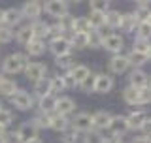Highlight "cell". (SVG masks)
<instances>
[{"label":"cell","mask_w":151,"mask_h":143,"mask_svg":"<svg viewBox=\"0 0 151 143\" xmlns=\"http://www.w3.org/2000/svg\"><path fill=\"white\" fill-rule=\"evenodd\" d=\"M28 62L30 60H28L27 53H12L2 60V72L4 74H9V75L21 74V72H25Z\"/></svg>","instance_id":"6da1fadb"},{"label":"cell","mask_w":151,"mask_h":143,"mask_svg":"<svg viewBox=\"0 0 151 143\" xmlns=\"http://www.w3.org/2000/svg\"><path fill=\"white\" fill-rule=\"evenodd\" d=\"M47 51L57 59V56H63V55H70L74 51V47L68 36H55L47 40Z\"/></svg>","instance_id":"7a4b0ae2"},{"label":"cell","mask_w":151,"mask_h":143,"mask_svg":"<svg viewBox=\"0 0 151 143\" xmlns=\"http://www.w3.org/2000/svg\"><path fill=\"white\" fill-rule=\"evenodd\" d=\"M9 104L17 109V111H30L36 106V98L32 96V92H28L25 89H19L12 98H9Z\"/></svg>","instance_id":"3957f363"},{"label":"cell","mask_w":151,"mask_h":143,"mask_svg":"<svg viewBox=\"0 0 151 143\" xmlns=\"http://www.w3.org/2000/svg\"><path fill=\"white\" fill-rule=\"evenodd\" d=\"M102 49L108 51L110 55H121L125 49V36L117 34V32H110V34L104 36L102 41Z\"/></svg>","instance_id":"277c9868"},{"label":"cell","mask_w":151,"mask_h":143,"mask_svg":"<svg viewBox=\"0 0 151 143\" xmlns=\"http://www.w3.org/2000/svg\"><path fill=\"white\" fill-rule=\"evenodd\" d=\"M44 13L53 17L55 21H59V19H63L64 15L70 13V2H66V0H49V2L44 4Z\"/></svg>","instance_id":"5b68a950"},{"label":"cell","mask_w":151,"mask_h":143,"mask_svg":"<svg viewBox=\"0 0 151 143\" xmlns=\"http://www.w3.org/2000/svg\"><path fill=\"white\" fill-rule=\"evenodd\" d=\"M70 122H72V128L78 130L79 134H87V132L93 130V113L79 111L70 119Z\"/></svg>","instance_id":"8992f818"},{"label":"cell","mask_w":151,"mask_h":143,"mask_svg":"<svg viewBox=\"0 0 151 143\" xmlns=\"http://www.w3.org/2000/svg\"><path fill=\"white\" fill-rule=\"evenodd\" d=\"M108 70H110V75H123L127 72H130V64L127 60V55H111L110 60H108Z\"/></svg>","instance_id":"52a82bcc"},{"label":"cell","mask_w":151,"mask_h":143,"mask_svg":"<svg viewBox=\"0 0 151 143\" xmlns=\"http://www.w3.org/2000/svg\"><path fill=\"white\" fill-rule=\"evenodd\" d=\"M47 72H49V68H47V64H44V62H28L23 74H25V77L28 81L38 83V81H42L44 77H47Z\"/></svg>","instance_id":"ba28073f"},{"label":"cell","mask_w":151,"mask_h":143,"mask_svg":"<svg viewBox=\"0 0 151 143\" xmlns=\"http://www.w3.org/2000/svg\"><path fill=\"white\" fill-rule=\"evenodd\" d=\"M21 13H23V19H28V21H38L44 13V4L38 2V0H28L21 6Z\"/></svg>","instance_id":"9c48e42d"},{"label":"cell","mask_w":151,"mask_h":143,"mask_svg":"<svg viewBox=\"0 0 151 143\" xmlns=\"http://www.w3.org/2000/svg\"><path fill=\"white\" fill-rule=\"evenodd\" d=\"M76 100L72 96H57V104H55V113L57 115H63V117H68L76 113Z\"/></svg>","instance_id":"30bf717a"},{"label":"cell","mask_w":151,"mask_h":143,"mask_svg":"<svg viewBox=\"0 0 151 143\" xmlns=\"http://www.w3.org/2000/svg\"><path fill=\"white\" fill-rule=\"evenodd\" d=\"M129 87H134V89H145L149 85V74L145 72L144 68H138V70H130L129 72Z\"/></svg>","instance_id":"8fae6325"},{"label":"cell","mask_w":151,"mask_h":143,"mask_svg":"<svg viewBox=\"0 0 151 143\" xmlns=\"http://www.w3.org/2000/svg\"><path fill=\"white\" fill-rule=\"evenodd\" d=\"M147 117H149V113L145 111V109H132L129 115H127L129 128H130V130H134V132H142V128H144Z\"/></svg>","instance_id":"7c38bea8"},{"label":"cell","mask_w":151,"mask_h":143,"mask_svg":"<svg viewBox=\"0 0 151 143\" xmlns=\"http://www.w3.org/2000/svg\"><path fill=\"white\" fill-rule=\"evenodd\" d=\"M113 87H115V79H113V75L106 74V72L96 74V83H94V92H96V94H108V92H111Z\"/></svg>","instance_id":"4fadbf2b"},{"label":"cell","mask_w":151,"mask_h":143,"mask_svg":"<svg viewBox=\"0 0 151 143\" xmlns=\"http://www.w3.org/2000/svg\"><path fill=\"white\" fill-rule=\"evenodd\" d=\"M127 132H130L129 121H127V115H113L110 126H108V134H113V136L123 137Z\"/></svg>","instance_id":"5bb4252c"},{"label":"cell","mask_w":151,"mask_h":143,"mask_svg":"<svg viewBox=\"0 0 151 143\" xmlns=\"http://www.w3.org/2000/svg\"><path fill=\"white\" fill-rule=\"evenodd\" d=\"M113 119V113L111 111H106V109H98V111L93 113V130H108V126H110Z\"/></svg>","instance_id":"9a60e30c"},{"label":"cell","mask_w":151,"mask_h":143,"mask_svg":"<svg viewBox=\"0 0 151 143\" xmlns=\"http://www.w3.org/2000/svg\"><path fill=\"white\" fill-rule=\"evenodd\" d=\"M30 30H32V34H34V38L47 41V40L51 38V23L44 21V19L32 21V23H30Z\"/></svg>","instance_id":"2e32d148"},{"label":"cell","mask_w":151,"mask_h":143,"mask_svg":"<svg viewBox=\"0 0 151 143\" xmlns=\"http://www.w3.org/2000/svg\"><path fill=\"white\" fill-rule=\"evenodd\" d=\"M38 128L36 124L32 121H27V122H23L21 126H19V130H17V136H19V139H21V143H28V141H32V139H36L38 137Z\"/></svg>","instance_id":"e0dca14e"},{"label":"cell","mask_w":151,"mask_h":143,"mask_svg":"<svg viewBox=\"0 0 151 143\" xmlns=\"http://www.w3.org/2000/svg\"><path fill=\"white\" fill-rule=\"evenodd\" d=\"M132 15L138 19L140 23L147 21V17L151 15V2L147 0H138V2L134 4V9H132Z\"/></svg>","instance_id":"ac0fdd59"},{"label":"cell","mask_w":151,"mask_h":143,"mask_svg":"<svg viewBox=\"0 0 151 143\" xmlns=\"http://www.w3.org/2000/svg\"><path fill=\"white\" fill-rule=\"evenodd\" d=\"M32 96H34L36 100L51 96V79L49 77H44L42 81L34 83V87H32Z\"/></svg>","instance_id":"d6986e66"},{"label":"cell","mask_w":151,"mask_h":143,"mask_svg":"<svg viewBox=\"0 0 151 143\" xmlns=\"http://www.w3.org/2000/svg\"><path fill=\"white\" fill-rule=\"evenodd\" d=\"M70 126H72V122H70L68 117H63V115H57V113H53V117H51V128H49V130L57 132V134H64L66 130H70Z\"/></svg>","instance_id":"ffe728a7"},{"label":"cell","mask_w":151,"mask_h":143,"mask_svg":"<svg viewBox=\"0 0 151 143\" xmlns=\"http://www.w3.org/2000/svg\"><path fill=\"white\" fill-rule=\"evenodd\" d=\"M25 49H27V56H42L47 51V41L34 38L30 44L25 45Z\"/></svg>","instance_id":"44dd1931"},{"label":"cell","mask_w":151,"mask_h":143,"mask_svg":"<svg viewBox=\"0 0 151 143\" xmlns=\"http://www.w3.org/2000/svg\"><path fill=\"white\" fill-rule=\"evenodd\" d=\"M121 96H123V102H125L127 106L140 107V90H138V89H134V87H129V85H127V87L123 89Z\"/></svg>","instance_id":"7402d4cb"},{"label":"cell","mask_w":151,"mask_h":143,"mask_svg":"<svg viewBox=\"0 0 151 143\" xmlns=\"http://www.w3.org/2000/svg\"><path fill=\"white\" fill-rule=\"evenodd\" d=\"M55 104H57V96H45V98H40L36 100V107L40 113H45V115H53L55 113Z\"/></svg>","instance_id":"603a6c76"},{"label":"cell","mask_w":151,"mask_h":143,"mask_svg":"<svg viewBox=\"0 0 151 143\" xmlns=\"http://www.w3.org/2000/svg\"><path fill=\"white\" fill-rule=\"evenodd\" d=\"M127 60H129V64H130V70L144 68V66L149 62L147 55H144V53H136V51H132V49L129 51V53H127Z\"/></svg>","instance_id":"cb8c5ba5"},{"label":"cell","mask_w":151,"mask_h":143,"mask_svg":"<svg viewBox=\"0 0 151 143\" xmlns=\"http://www.w3.org/2000/svg\"><path fill=\"white\" fill-rule=\"evenodd\" d=\"M21 21H23L21 8H8L6 9V15H4V25L6 26L13 28V26H17Z\"/></svg>","instance_id":"d4e9b609"},{"label":"cell","mask_w":151,"mask_h":143,"mask_svg":"<svg viewBox=\"0 0 151 143\" xmlns=\"http://www.w3.org/2000/svg\"><path fill=\"white\" fill-rule=\"evenodd\" d=\"M138 25H140V21L132 15V11L123 13V19H121V30L123 32H127V34H134L136 28H138Z\"/></svg>","instance_id":"484cf974"},{"label":"cell","mask_w":151,"mask_h":143,"mask_svg":"<svg viewBox=\"0 0 151 143\" xmlns=\"http://www.w3.org/2000/svg\"><path fill=\"white\" fill-rule=\"evenodd\" d=\"M121 19H123V13L119 9H110V11L106 13V26L110 28V30H119Z\"/></svg>","instance_id":"4316f807"},{"label":"cell","mask_w":151,"mask_h":143,"mask_svg":"<svg viewBox=\"0 0 151 143\" xmlns=\"http://www.w3.org/2000/svg\"><path fill=\"white\" fill-rule=\"evenodd\" d=\"M91 74V68H89L87 64H76L72 70H70V75L74 77V81H76V85L79 87V83H83L85 81V77Z\"/></svg>","instance_id":"83f0119b"},{"label":"cell","mask_w":151,"mask_h":143,"mask_svg":"<svg viewBox=\"0 0 151 143\" xmlns=\"http://www.w3.org/2000/svg\"><path fill=\"white\" fill-rule=\"evenodd\" d=\"M17 90H19L17 81H13V79H9V77H6L2 83H0V96H4V98H12Z\"/></svg>","instance_id":"f1b7e54d"},{"label":"cell","mask_w":151,"mask_h":143,"mask_svg":"<svg viewBox=\"0 0 151 143\" xmlns=\"http://www.w3.org/2000/svg\"><path fill=\"white\" fill-rule=\"evenodd\" d=\"M93 28H91V23H89L87 15H78L74 17V26H72V32H81V34H89ZM70 32V34H72Z\"/></svg>","instance_id":"f546056e"},{"label":"cell","mask_w":151,"mask_h":143,"mask_svg":"<svg viewBox=\"0 0 151 143\" xmlns=\"http://www.w3.org/2000/svg\"><path fill=\"white\" fill-rule=\"evenodd\" d=\"M70 41H72L74 49H89V34H81V32H72L68 34Z\"/></svg>","instance_id":"4dcf8cb0"},{"label":"cell","mask_w":151,"mask_h":143,"mask_svg":"<svg viewBox=\"0 0 151 143\" xmlns=\"http://www.w3.org/2000/svg\"><path fill=\"white\" fill-rule=\"evenodd\" d=\"M15 40H17L21 45H27V44H30V41L34 40V34H32V30H30V25L19 26L17 30H15Z\"/></svg>","instance_id":"1f68e13d"},{"label":"cell","mask_w":151,"mask_h":143,"mask_svg":"<svg viewBox=\"0 0 151 143\" xmlns=\"http://www.w3.org/2000/svg\"><path fill=\"white\" fill-rule=\"evenodd\" d=\"M55 66L59 70H63V74L64 72H70L76 66V59H74V55L70 53V55H63V56H57L55 59Z\"/></svg>","instance_id":"d6a6232c"},{"label":"cell","mask_w":151,"mask_h":143,"mask_svg":"<svg viewBox=\"0 0 151 143\" xmlns=\"http://www.w3.org/2000/svg\"><path fill=\"white\" fill-rule=\"evenodd\" d=\"M110 9H111L110 0H93V2H89V11L91 13H102V15H106Z\"/></svg>","instance_id":"836d02e7"},{"label":"cell","mask_w":151,"mask_h":143,"mask_svg":"<svg viewBox=\"0 0 151 143\" xmlns=\"http://www.w3.org/2000/svg\"><path fill=\"white\" fill-rule=\"evenodd\" d=\"M51 117H53V115H45V113H40V111H38L36 115L30 119V121L36 124L38 130H49V128H51Z\"/></svg>","instance_id":"e575fe53"},{"label":"cell","mask_w":151,"mask_h":143,"mask_svg":"<svg viewBox=\"0 0 151 143\" xmlns=\"http://www.w3.org/2000/svg\"><path fill=\"white\" fill-rule=\"evenodd\" d=\"M104 36L106 34L102 30H91L89 32V49H102Z\"/></svg>","instance_id":"d590c367"},{"label":"cell","mask_w":151,"mask_h":143,"mask_svg":"<svg viewBox=\"0 0 151 143\" xmlns=\"http://www.w3.org/2000/svg\"><path fill=\"white\" fill-rule=\"evenodd\" d=\"M89 23H91V28L93 30H102L104 26H106V15H102V13H91L89 11Z\"/></svg>","instance_id":"8d00e7d4"},{"label":"cell","mask_w":151,"mask_h":143,"mask_svg":"<svg viewBox=\"0 0 151 143\" xmlns=\"http://www.w3.org/2000/svg\"><path fill=\"white\" fill-rule=\"evenodd\" d=\"M51 94L53 96H59L60 92H64V83H63V75L60 74H55V75H51Z\"/></svg>","instance_id":"74e56055"},{"label":"cell","mask_w":151,"mask_h":143,"mask_svg":"<svg viewBox=\"0 0 151 143\" xmlns=\"http://www.w3.org/2000/svg\"><path fill=\"white\" fill-rule=\"evenodd\" d=\"M94 83H96V74L91 72V74L85 77L83 83H79V89H81V92H85V94H91V92H94Z\"/></svg>","instance_id":"f35d334b"},{"label":"cell","mask_w":151,"mask_h":143,"mask_svg":"<svg viewBox=\"0 0 151 143\" xmlns=\"http://www.w3.org/2000/svg\"><path fill=\"white\" fill-rule=\"evenodd\" d=\"M149 44H151V40H144V38L134 36V40H132V51H136V53H144V55H147Z\"/></svg>","instance_id":"ab89813d"},{"label":"cell","mask_w":151,"mask_h":143,"mask_svg":"<svg viewBox=\"0 0 151 143\" xmlns=\"http://www.w3.org/2000/svg\"><path fill=\"white\" fill-rule=\"evenodd\" d=\"M13 38H15V30H13V28H9V26H6V25L0 26V45L9 44Z\"/></svg>","instance_id":"60d3db41"},{"label":"cell","mask_w":151,"mask_h":143,"mask_svg":"<svg viewBox=\"0 0 151 143\" xmlns=\"http://www.w3.org/2000/svg\"><path fill=\"white\" fill-rule=\"evenodd\" d=\"M81 143H104V134L98 130H91L87 134H83V141Z\"/></svg>","instance_id":"b9f144b4"},{"label":"cell","mask_w":151,"mask_h":143,"mask_svg":"<svg viewBox=\"0 0 151 143\" xmlns=\"http://www.w3.org/2000/svg\"><path fill=\"white\" fill-rule=\"evenodd\" d=\"M13 119H15V115H13V111H12V109H6V107H4L2 111H0V126L8 128V126L13 122Z\"/></svg>","instance_id":"7bdbcfd3"},{"label":"cell","mask_w":151,"mask_h":143,"mask_svg":"<svg viewBox=\"0 0 151 143\" xmlns=\"http://www.w3.org/2000/svg\"><path fill=\"white\" fill-rule=\"evenodd\" d=\"M134 36H138V38H144V40H151V26L147 25V23H140L138 28H136V32H134Z\"/></svg>","instance_id":"ee69618b"},{"label":"cell","mask_w":151,"mask_h":143,"mask_svg":"<svg viewBox=\"0 0 151 143\" xmlns=\"http://www.w3.org/2000/svg\"><path fill=\"white\" fill-rule=\"evenodd\" d=\"M151 104V87H145L140 90V106H149Z\"/></svg>","instance_id":"f6af8a7d"},{"label":"cell","mask_w":151,"mask_h":143,"mask_svg":"<svg viewBox=\"0 0 151 143\" xmlns=\"http://www.w3.org/2000/svg\"><path fill=\"white\" fill-rule=\"evenodd\" d=\"M60 75H63V83H64V89L66 90L78 87V85H76V81H74V77L70 75V72H64V74H60Z\"/></svg>","instance_id":"bcb514c9"},{"label":"cell","mask_w":151,"mask_h":143,"mask_svg":"<svg viewBox=\"0 0 151 143\" xmlns=\"http://www.w3.org/2000/svg\"><path fill=\"white\" fill-rule=\"evenodd\" d=\"M129 143H151V137L149 136H144V134H138V136H134Z\"/></svg>","instance_id":"7dc6e473"},{"label":"cell","mask_w":151,"mask_h":143,"mask_svg":"<svg viewBox=\"0 0 151 143\" xmlns=\"http://www.w3.org/2000/svg\"><path fill=\"white\" fill-rule=\"evenodd\" d=\"M104 143H123V137L113 136V134H108V136H104Z\"/></svg>","instance_id":"c3c4849f"},{"label":"cell","mask_w":151,"mask_h":143,"mask_svg":"<svg viewBox=\"0 0 151 143\" xmlns=\"http://www.w3.org/2000/svg\"><path fill=\"white\" fill-rule=\"evenodd\" d=\"M142 134H144V136H149V137H151V115L147 117V121H145L144 128H142Z\"/></svg>","instance_id":"681fc988"},{"label":"cell","mask_w":151,"mask_h":143,"mask_svg":"<svg viewBox=\"0 0 151 143\" xmlns=\"http://www.w3.org/2000/svg\"><path fill=\"white\" fill-rule=\"evenodd\" d=\"M4 15H6V9H2V8H0V26L4 25Z\"/></svg>","instance_id":"f907efd6"},{"label":"cell","mask_w":151,"mask_h":143,"mask_svg":"<svg viewBox=\"0 0 151 143\" xmlns=\"http://www.w3.org/2000/svg\"><path fill=\"white\" fill-rule=\"evenodd\" d=\"M2 136H6V128L0 126V137H2Z\"/></svg>","instance_id":"816d5d0a"},{"label":"cell","mask_w":151,"mask_h":143,"mask_svg":"<svg viewBox=\"0 0 151 143\" xmlns=\"http://www.w3.org/2000/svg\"><path fill=\"white\" fill-rule=\"evenodd\" d=\"M28 143H44V139H40V137H36V139H32V141H28Z\"/></svg>","instance_id":"f5cc1de1"},{"label":"cell","mask_w":151,"mask_h":143,"mask_svg":"<svg viewBox=\"0 0 151 143\" xmlns=\"http://www.w3.org/2000/svg\"><path fill=\"white\" fill-rule=\"evenodd\" d=\"M4 79H6V77H4V72H2V70H0V83H2V81H4Z\"/></svg>","instance_id":"db71d44e"},{"label":"cell","mask_w":151,"mask_h":143,"mask_svg":"<svg viewBox=\"0 0 151 143\" xmlns=\"http://www.w3.org/2000/svg\"><path fill=\"white\" fill-rule=\"evenodd\" d=\"M147 59L151 60V44H149V49H147Z\"/></svg>","instance_id":"11a10c76"},{"label":"cell","mask_w":151,"mask_h":143,"mask_svg":"<svg viewBox=\"0 0 151 143\" xmlns=\"http://www.w3.org/2000/svg\"><path fill=\"white\" fill-rule=\"evenodd\" d=\"M145 23H147V25H149V26H151V15H149V17H147V21H145Z\"/></svg>","instance_id":"9f6ffc18"},{"label":"cell","mask_w":151,"mask_h":143,"mask_svg":"<svg viewBox=\"0 0 151 143\" xmlns=\"http://www.w3.org/2000/svg\"><path fill=\"white\" fill-rule=\"evenodd\" d=\"M2 109H4V104H2V100H0V111H2Z\"/></svg>","instance_id":"6f0895ef"},{"label":"cell","mask_w":151,"mask_h":143,"mask_svg":"<svg viewBox=\"0 0 151 143\" xmlns=\"http://www.w3.org/2000/svg\"><path fill=\"white\" fill-rule=\"evenodd\" d=\"M0 143H4V136H2V137H0Z\"/></svg>","instance_id":"680465c9"},{"label":"cell","mask_w":151,"mask_h":143,"mask_svg":"<svg viewBox=\"0 0 151 143\" xmlns=\"http://www.w3.org/2000/svg\"><path fill=\"white\" fill-rule=\"evenodd\" d=\"M147 87H151V75H149V85H147Z\"/></svg>","instance_id":"91938a15"},{"label":"cell","mask_w":151,"mask_h":143,"mask_svg":"<svg viewBox=\"0 0 151 143\" xmlns=\"http://www.w3.org/2000/svg\"><path fill=\"white\" fill-rule=\"evenodd\" d=\"M63 143H66V141H63Z\"/></svg>","instance_id":"94428289"}]
</instances>
